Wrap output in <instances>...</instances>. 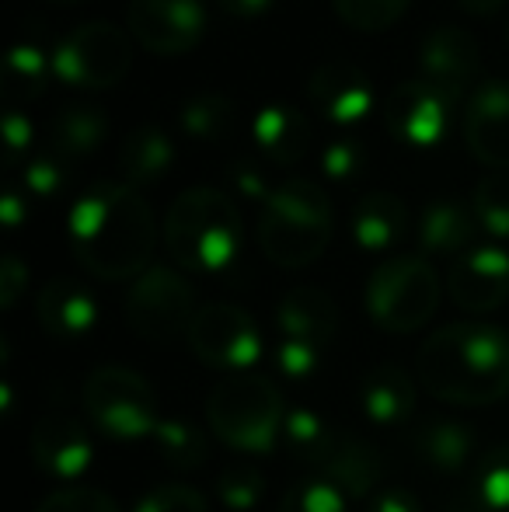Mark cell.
Returning <instances> with one entry per match:
<instances>
[{"mask_svg": "<svg viewBox=\"0 0 509 512\" xmlns=\"http://www.w3.org/2000/svg\"><path fill=\"white\" fill-rule=\"evenodd\" d=\"M74 255L98 279H140L157 244L154 213L126 182H98L70 209Z\"/></svg>", "mask_w": 509, "mask_h": 512, "instance_id": "6da1fadb", "label": "cell"}, {"mask_svg": "<svg viewBox=\"0 0 509 512\" xmlns=\"http://www.w3.org/2000/svg\"><path fill=\"white\" fill-rule=\"evenodd\" d=\"M419 380L447 405L482 408L509 394V331L485 321H457L422 342Z\"/></svg>", "mask_w": 509, "mask_h": 512, "instance_id": "7a4b0ae2", "label": "cell"}, {"mask_svg": "<svg viewBox=\"0 0 509 512\" xmlns=\"http://www.w3.org/2000/svg\"><path fill=\"white\" fill-rule=\"evenodd\" d=\"M164 244L178 269L220 276L241 258L245 223L224 189L196 185L171 203L164 220Z\"/></svg>", "mask_w": 509, "mask_h": 512, "instance_id": "3957f363", "label": "cell"}, {"mask_svg": "<svg viewBox=\"0 0 509 512\" xmlns=\"http://www.w3.org/2000/svg\"><path fill=\"white\" fill-rule=\"evenodd\" d=\"M332 241V203L325 189L307 178L276 185L258 216V248L279 269H304L318 262Z\"/></svg>", "mask_w": 509, "mask_h": 512, "instance_id": "277c9868", "label": "cell"}, {"mask_svg": "<svg viewBox=\"0 0 509 512\" xmlns=\"http://www.w3.org/2000/svg\"><path fill=\"white\" fill-rule=\"evenodd\" d=\"M206 422L231 450L265 457L283 443V398L258 373L224 377L206 398Z\"/></svg>", "mask_w": 509, "mask_h": 512, "instance_id": "5b68a950", "label": "cell"}, {"mask_svg": "<svg viewBox=\"0 0 509 512\" xmlns=\"http://www.w3.org/2000/svg\"><path fill=\"white\" fill-rule=\"evenodd\" d=\"M440 297V276L422 255L387 258L367 279V293H363L370 321L391 335H412L426 328L440 307Z\"/></svg>", "mask_w": 509, "mask_h": 512, "instance_id": "8992f818", "label": "cell"}, {"mask_svg": "<svg viewBox=\"0 0 509 512\" xmlns=\"http://www.w3.org/2000/svg\"><path fill=\"white\" fill-rule=\"evenodd\" d=\"M84 418L109 439L154 436L157 422V391L147 377L129 366H98L84 384Z\"/></svg>", "mask_w": 509, "mask_h": 512, "instance_id": "52a82bcc", "label": "cell"}, {"mask_svg": "<svg viewBox=\"0 0 509 512\" xmlns=\"http://www.w3.org/2000/svg\"><path fill=\"white\" fill-rule=\"evenodd\" d=\"M53 77L70 88L105 91L123 84L133 63V42L112 21H84L53 46Z\"/></svg>", "mask_w": 509, "mask_h": 512, "instance_id": "ba28073f", "label": "cell"}, {"mask_svg": "<svg viewBox=\"0 0 509 512\" xmlns=\"http://www.w3.org/2000/svg\"><path fill=\"white\" fill-rule=\"evenodd\" d=\"M196 314H199L196 293L168 265H150L129 286V297H126L129 328L147 338V342H171L178 335H189Z\"/></svg>", "mask_w": 509, "mask_h": 512, "instance_id": "9c48e42d", "label": "cell"}, {"mask_svg": "<svg viewBox=\"0 0 509 512\" xmlns=\"http://www.w3.org/2000/svg\"><path fill=\"white\" fill-rule=\"evenodd\" d=\"M189 345L199 363H206L210 370H224L227 377L252 373L262 359V335L255 317L238 304L199 307L189 328Z\"/></svg>", "mask_w": 509, "mask_h": 512, "instance_id": "30bf717a", "label": "cell"}, {"mask_svg": "<svg viewBox=\"0 0 509 512\" xmlns=\"http://www.w3.org/2000/svg\"><path fill=\"white\" fill-rule=\"evenodd\" d=\"M129 35L154 56H182L206 35L203 0H129Z\"/></svg>", "mask_w": 509, "mask_h": 512, "instance_id": "8fae6325", "label": "cell"}, {"mask_svg": "<svg viewBox=\"0 0 509 512\" xmlns=\"http://www.w3.org/2000/svg\"><path fill=\"white\" fill-rule=\"evenodd\" d=\"M32 460L46 478L74 485L91 471L95 443L84 418L70 408H49L32 429Z\"/></svg>", "mask_w": 509, "mask_h": 512, "instance_id": "7c38bea8", "label": "cell"}, {"mask_svg": "<svg viewBox=\"0 0 509 512\" xmlns=\"http://www.w3.org/2000/svg\"><path fill=\"white\" fill-rule=\"evenodd\" d=\"M419 81L429 84L440 98L457 105L468 95L471 81L478 74V42L468 28L461 25H436L426 32L415 53Z\"/></svg>", "mask_w": 509, "mask_h": 512, "instance_id": "4fadbf2b", "label": "cell"}, {"mask_svg": "<svg viewBox=\"0 0 509 512\" xmlns=\"http://www.w3.org/2000/svg\"><path fill=\"white\" fill-rule=\"evenodd\" d=\"M447 290L468 314H492L509 300V251L499 244H475L454 258L447 276Z\"/></svg>", "mask_w": 509, "mask_h": 512, "instance_id": "5bb4252c", "label": "cell"}, {"mask_svg": "<svg viewBox=\"0 0 509 512\" xmlns=\"http://www.w3.org/2000/svg\"><path fill=\"white\" fill-rule=\"evenodd\" d=\"M384 122L398 143L426 150L440 143L443 133H447L450 102L436 95L429 84H422L419 77H412V81L394 84V91L387 95Z\"/></svg>", "mask_w": 509, "mask_h": 512, "instance_id": "9a60e30c", "label": "cell"}, {"mask_svg": "<svg viewBox=\"0 0 509 512\" xmlns=\"http://www.w3.org/2000/svg\"><path fill=\"white\" fill-rule=\"evenodd\" d=\"M307 98L321 112V119L332 126L353 129L367 112L374 108V84L353 63H321L311 77H307Z\"/></svg>", "mask_w": 509, "mask_h": 512, "instance_id": "2e32d148", "label": "cell"}, {"mask_svg": "<svg viewBox=\"0 0 509 512\" xmlns=\"http://www.w3.org/2000/svg\"><path fill=\"white\" fill-rule=\"evenodd\" d=\"M464 140L485 168H509V81H482L464 108Z\"/></svg>", "mask_w": 509, "mask_h": 512, "instance_id": "e0dca14e", "label": "cell"}, {"mask_svg": "<svg viewBox=\"0 0 509 512\" xmlns=\"http://www.w3.org/2000/svg\"><path fill=\"white\" fill-rule=\"evenodd\" d=\"M35 317H39L42 331L63 345H74L88 338L98 324V300L77 279H49L39 290L35 300Z\"/></svg>", "mask_w": 509, "mask_h": 512, "instance_id": "ac0fdd59", "label": "cell"}, {"mask_svg": "<svg viewBox=\"0 0 509 512\" xmlns=\"http://www.w3.org/2000/svg\"><path fill=\"white\" fill-rule=\"evenodd\" d=\"M276 331L279 338L328 349L339 335V307L318 286H297L276 304Z\"/></svg>", "mask_w": 509, "mask_h": 512, "instance_id": "d6986e66", "label": "cell"}, {"mask_svg": "<svg viewBox=\"0 0 509 512\" xmlns=\"http://www.w3.org/2000/svg\"><path fill=\"white\" fill-rule=\"evenodd\" d=\"M255 147L265 164H297L311 147V122L307 112L290 102H269L252 119Z\"/></svg>", "mask_w": 509, "mask_h": 512, "instance_id": "ffe728a7", "label": "cell"}, {"mask_svg": "<svg viewBox=\"0 0 509 512\" xmlns=\"http://www.w3.org/2000/svg\"><path fill=\"white\" fill-rule=\"evenodd\" d=\"M412 446L436 474H461L478 464V432L461 418H429L415 429Z\"/></svg>", "mask_w": 509, "mask_h": 512, "instance_id": "44dd1931", "label": "cell"}, {"mask_svg": "<svg viewBox=\"0 0 509 512\" xmlns=\"http://www.w3.org/2000/svg\"><path fill=\"white\" fill-rule=\"evenodd\" d=\"M478 230L475 206H464L461 199H433L419 216V248L422 255L461 258L475 248Z\"/></svg>", "mask_w": 509, "mask_h": 512, "instance_id": "7402d4cb", "label": "cell"}, {"mask_svg": "<svg viewBox=\"0 0 509 512\" xmlns=\"http://www.w3.org/2000/svg\"><path fill=\"white\" fill-rule=\"evenodd\" d=\"M381 471L384 467L377 450L370 443H363L360 436H353V432H339L335 446L328 450V457L318 467L321 478L332 481L349 502L367 499L377 488V481H381Z\"/></svg>", "mask_w": 509, "mask_h": 512, "instance_id": "603a6c76", "label": "cell"}, {"mask_svg": "<svg viewBox=\"0 0 509 512\" xmlns=\"http://www.w3.org/2000/svg\"><path fill=\"white\" fill-rule=\"evenodd\" d=\"M360 411L377 429H398L415 415V384L398 366H377L360 384Z\"/></svg>", "mask_w": 509, "mask_h": 512, "instance_id": "cb8c5ba5", "label": "cell"}, {"mask_svg": "<svg viewBox=\"0 0 509 512\" xmlns=\"http://www.w3.org/2000/svg\"><path fill=\"white\" fill-rule=\"evenodd\" d=\"M405 227H408V209L394 192H367L353 206V216H349V230H353L356 248L370 251V255L391 251L405 237Z\"/></svg>", "mask_w": 509, "mask_h": 512, "instance_id": "d4e9b609", "label": "cell"}, {"mask_svg": "<svg viewBox=\"0 0 509 512\" xmlns=\"http://www.w3.org/2000/svg\"><path fill=\"white\" fill-rule=\"evenodd\" d=\"M109 136V115L95 105H63L49 122V154L74 164L91 157Z\"/></svg>", "mask_w": 509, "mask_h": 512, "instance_id": "484cf974", "label": "cell"}, {"mask_svg": "<svg viewBox=\"0 0 509 512\" xmlns=\"http://www.w3.org/2000/svg\"><path fill=\"white\" fill-rule=\"evenodd\" d=\"M171 164H175V143L161 126L133 129L119 147V171L133 189L157 185L171 171Z\"/></svg>", "mask_w": 509, "mask_h": 512, "instance_id": "4316f807", "label": "cell"}, {"mask_svg": "<svg viewBox=\"0 0 509 512\" xmlns=\"http://www.w3.org/2000/svg\"><path fill=\"white\" fill-rule=\"evenodd\" d=\"M53 74V56L42 53L35 42H18L4 56V98L11 108L28 105L46 91Z\"/></svg>", "mask_w": 509, "mask_h": 512, "instance_id": "83f0119b", "label": "cell"}, {"mask_svg": "<svg viewBox=\"0 0 509 512\" xmlns=\"http://www.w3.org/2000/svg\"><path fill=\"white\" fill-rule=\"evenodd\" d=\"M339 439V429L328 422L321 411L314 408H290L283 422V446L293 460L311 464L314 471L321 467V460L328 457V450Z\"/></svg>", "mask_w": 509, "mask_h": 512, "instance_id": "f1b7e54d", "label": "cell"}, {"mask_svg": "<svg viewBox=\"0 0 509 512\" xmlns=\"http://www.w3.org/2000/svg\"><path fill=\"white\" fill-rule=\"evenodd\" d=\"M154 450L175 471H192V467H203L210 457V443H206V432L199 425H192L189 418L168 415L157 422L154 429Z\"/></svg>", "mask_w": 509, "mask_h": 512, "instance_id": "f546056e", "label": "cell"}, {"mask_svg": "<svg viewBox=\"0 0 509 512\" xmlns=\"http://www.w3.org/2000/svg\"><path fill=\"white\" fill-rule=\"evenodd\" d=\"M234 102L227 95H217V91H206V95H192L189 102L178 112V126H182L185 136L199 143H224L227 136L234 133Z\"/></svg>", "mask_w": 509, "mask_h": 512, "instance_id": "4dcf8cb0", "label": "cell"}, {"mask_svg": "<svg viewBox=\"0 0 509 512\" xmlns=\"http://www.w3.org/2000/svg\"><path fill=\"white\" fill-rule=\"evenodd\" d=\"M468 506L478 512H509V443L492 446L471 467Z\"/></svg>", "mask_w": 509, "mask_h": 512, "instance_id": "1f68e13d", "label": "cell"}, {"mask_svg": "<svg viewBox=\"0 0 509 512\" xmlns=\"http://www.w3.org/2000/svg\"><path fill=\"white\" fill-rule=\"evenodd\" d=\"M471 206H475L478 227H482L485 234L496 237V241H509V175L506 171L485 175L482 182L475 185Z\"/></svg>", "mask_w": 509, "mask_h": 512, "instance_id": "d6a6232c", "label": "cell"}, {"mask_svg": "<svg viewBox=\"0 0 509 512\" xmlns=\"http://www.w3.org/2000/svg\"><path fill=\"white\" fill-rule=\"evenodd\" d=\"M213 488H217V499L224 509L252 512V509H258V502H262V495H265V478H262V471H255V467L234 464L217 474V485Z\"/></svg>", "mask_w": 509, "mask_h": 512, "instance_id": "836d02e7", "label": "cell"}, {"mask_svg": "<svg viewBox=\"0 0 509 512\" xmlns=\"http://www.w3.org/2000/svg\"><path fill=\"white\" fill-rule=\"evenodd\" d=\"M279 512H349V499L332 481L314 474V478H300L286 488Z\"/></svg>", "mask_w": 509, "mask_h": 512, "instance_id": "e575fe53", "label": "cell"}, {"mask_svg": "<svg viewBox=\"0 0 509 512\" xmlns=\"http://www.w3.org/2000/svg\"><path fill=\"white\" fill-rule=\"evenodd\" d=\"M332 4L346 25L360 32H384L394 21H401L412 0H332Z\"/></svg>", "mask_w": 509, "mask_h": 512, "instance_id": "d590c367", "label": "cell"}, {"mask_svg": "<svg viewBox=\"0 0 509 512\" xmlns=\"http://www.w3.org/2000/svg\"><path fill=\"white\" fill-rule=\"evenodd\" d=\"M367 168V147H363L356 136H339L325 147L321 154V171H325L328 182L335 185H349L363 175Z\"/></svg>", "mask_w": 509, "mask_h": 512, "instance_id": "8d00e7d4", "label": "cell"}, {"mask_svg": "<svg viewBox=\"0 0 509 512\" xmlns=\"http://www.w3.org/2000/svg\"><path fill=\"white\" fill-rule=\"evenodd\" d=\"M70 164L60 161L56 154H39L32 157V161L21 168V192H25L28 199H53L63 192V185H67V175H70Z\"/></svg>", "mask_w": 509, "mask_h": 512, "instance_id": "74e56055", "label": "cell"}, {"mask_svg": "<svg viewBox=\"0 0 509 512\" xmlns=\"http://www.w3.org/2000/svg\"><path fill=\"white\" fill-rule=\"evenodd\" d=\"M133 512H210L203 492L189 485H157L136 499Z\"/></svg>", "mask_w": 509, "mask_h": 512, "instance_id": "f35d334b", "label": "cell"}, {"mask_svg": "<svg viewBox=\"0 0 509 512\" xmlns=\"http://www.w3.org/2000/svg\"><path fill=\"white\" fill-rule=\"evenodd\" d=\"M272 359H276V370L283 373V377L307 380V377H314V373H318L321 359H325V349H318V345H307V342H293V338H279Z\"/></svg>", "mask_w": 509, "mask_h": 512, "instance_id": "ab89813d", "label": "cell"}, {"mask_svg": "<svg viewBox=\"0 0 509 512\" xmlns=\"http://www.w3.org/2000/svg\"><path fill=\"white\" fill-rule=\"evenodd\" d=\"M39 512H123L112 495L98 492V488H63L53 492L39 506Z\"/></svg>", "mask_w": 509, "mask_h": 512, "instance_id": "60d3db41", "label": "cell"}, {"mask_svg": "<svg viewBox=\"0 0 509 512\" xmlns=\"http://www.w3.org/2000/svg\"><path fill=\"white\" fill-rule=\"evenodd\" d=\"M231 185L241 192L245 199H255V203H269V196L276 189L269 185V175H265L262 164L255 161H234L231 164Z\"/></svg>", "mask_w": 509, "mask_h": 512, "instance_id": "b9f144b4", "label": "cell"}, {"mask_svg": "<svg viewBox=\"0 0 509 512\" xmlns=\"http://www.w3.org/2000/svg\"><path fill=\"white\" fill-rule=\"evenodd\" d=\"M25 286H28V265L21 262L18 255H7L4 262H0V304L11 310L18 304Z\"/></svg>", "mask_w": 509, "mask_h": 512, "instance_id": "7bdbcfd3", "label": "cell"}, {"mask_svg": "<svg viewBox=\"0 0 509 512\" xmlns=\"http://www.w3.org/2000/svg\"><path fill=\"white\" fill-rule=\"evenodd\" d=\"M0 129H4L7 157H11V161H18V157L28 150V143H32V122H28V115H21L18 108H7Z\"/></svg>", "mask_w": 509, "mask_h": 512, "instance_id": "ee69618b", "label": "cell"}, {"mask_svg": "<svg viewBox=\"0 0 509 512\" xmlns=\"http://www.w3.org/2000/svg\"><path fill=\"white\" fill-rule=\"evenodd\" d=\"M367 512H422V502L408 488H384L381 495H374Z\"/></svg>", "mask_w": 509, "mask_h": 512, "instance_id": "f6af8a7d", "label": "cell"}, {"mask_svg": "<svg viewBox=\"0 0 509 512\" xmlns=\"http://www.w3.org/2000/svg\"><path fill=\"white\" fill-rule=\"evenodd\" d=\"M276 0H217V7L234 21H258L262 14L272 11Z\"/></svg>", "mask_w": 509, "mask_h": 512, "instance_id": "bcb514c9", "label": "cell"}, {"mask_svg": "<svg viewBox=\"0 0 509 512\" xmlns=\"http://www.w3.org/2000/svg\"><path fill=\"white\" fill-rule=\"evenodd\" d=\"M28 216V196L21 192V185H7V192L0 196V220L7 227H18Z\"/></svg>", "mask_w": 509, "mask_h": 512, "instance_id": "7dc6e473", "label": "cell"}, {"mask_svg": "<svg viewBox=\"0 0 509 512\" xmlns=\"http://www.w3.org/2000/svg\"><path fill=\"white\" fill-rule=\"evenodd\" d=\"M457 4H461L468 14H482V18H485V14H496V11H503V4H506V0H457Z\"/></svg>", "mask_w": 509, "mask_h": 512, "instance_id": "c3c4849f", "label": "cell"}, {"mask_svg": "<svg viewBox=\"0 0 509 512\" xmlns=\"http://www.w3.org/2000/svg\"><path fill=\"white\" fill-rule=\"evenodd\" d=\"M461 512H478V509H471V506H461Z\"/></svg>", "mask_w": 509, "mask_h": 512, "instance_id": "681fc988", "label": "cell"}]
</instances>
